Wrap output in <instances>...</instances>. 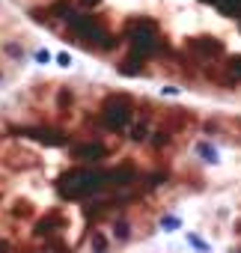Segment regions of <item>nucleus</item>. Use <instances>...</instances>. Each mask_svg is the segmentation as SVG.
<instances>
[{"label": "nucleus", "instance_id": "nucleus-1", "mask_svg": "<svg viewBox=\"0 0 241 253\" xmlns=\"http://www.w3.org/2000/svg\"><path fill=\"white\" fill-rule=\"evenodd\" d=\"M110 238H113L116 244H128V241L134 238V223H131V217H116V220H113V229H110Z\"/></svg>", "mask_w": 241, "mask_h": 253}, {"label": "nucleus", "instance_id": "nucleus-2", "mask_svg": "<svg viewBox=\"0 0 241 253\" xmlns=\"http://www.w3.org/2000/svg\"><path fill=\"white\" fill-rule=\"evenodd\" d=\"M194 152L205 161V164H217L220 161V152H217V146H211L208 140H197L194 143Z\"/></svg>", "mask_w": 241, "mask_h": 253}, {"label": "nucleus", "instance_id": "nucleus-3", "mask_svg": "<svg viewBox=\"0 0 241 253\" xmlns=\"http://www.w3.org/2000/svg\"><path fill=\"white\" fill-rule=\"evenodd\" d=\"M110 235L107 232H101V229H92L89 232V247H92V253H107L110 250Z\"/></svg>", "mask_w": 241, "mask_h": 253}, {"label": "nucleus", "instance_id": "nucleus-4", "mask_svg": "<svg viewBox=\"0 0 241 253\" xmlns=\"http://www.w3.org/2000/svg\"><path fill=\"white\" fill-rule=\"evenodd\" d=\"M188 244H191V247H197L200 253H211V244H208L205 238H200L197 232H188Z\"/></svg>", "mask_w": 241, "mask_h": 253}, {"label": "nucleus", "instance_id": "nucleus-5", "mask_svg": "<svg viewBox=\"0 0 241 253\" xmlns=\"http://www.w3.org/2000/svg\"><path fill=\"white\" fill-rule=\"evenodd\" d=\"M179 226H182V220H179L176 214H164V217H161V229L173 232V229H179Z\"/></svg>", "mask_w": 241, "mask_h": 253}, {"label": "nucleus", "instance_id": "nucleus-6", "mask_svg": "<svg viewBox=\"0 0 241 253\" xmlns=\"http://www.w3.org/2000/svg\"><path fill=\"white\" fill-rule=\"evenodd\" d=\"M235 229H238V235H241V220H238V223H235Z\"/></svg>", "mask_w": 241, "mask_h": 253}]
</instances>
